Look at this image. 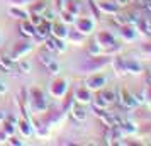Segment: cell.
<instances>
[{
  "mask_svg": "<svg viewBox=\"0 0 151 146\" xmlns=\"http://www.w3.org/2000/svg\"><path fill=\"white\" fill-rule=\"evenodd\" d=\"M109 61H110V60H109V58H105V56H104V58L92 56V58H88V60L82 65V68L87 70V71H93V70H99V68H102V66H105Z\"/></svg>",
  "mask_w": 151,
  "mask_h": 146,
  "instance_id": "3957f363",
  "label": "cell"
},
{
  "mask_svg": "<svg viewBox=\"0 0 151 146\" xmlns=\"http://www.w3.org/2000/svg\"><path fill=\"white\" fill-rule=\"evenodd\" d=\"M31 107L34 112H46L48 109V100L39 88H31Z\"/></svg>",
  "mask_w": 151,
  "mask_h": 146,
  "instance_id": "6da1fadb",
  "label": "cell"
},
{
  "mask_svg": "<svg viewBox=\"0 0 151 146\" xmlns=\"http://www.w3.org/2000/svg\"><path fill=\"white\" fill-rule=\"evenodd\" d=\"M70 111H71V116L75 121H85L87 119V109L83 107V104H73L70 107Z\"/></svg>",
  "mask_w": 151,
  "mask_h": 146,
  "instance_id": "9a60e30c",
  "label": "cell"
},
{
  "mask_svg": "<svg viewBox=\"0 0 151 146\" xmlns=\"http://www.w3.org/2000/svg\"><path fill=\"white\" fill-rule=\"evenodd\" d=\"M41 15H42V21L44 22H49V24H51V22L56 21V12H53L51 9H46Z\"/></svg>",
  "mask_w": 151,
  "mask_h": 146,
  "instance_id": "d4e9b609",
  "label": "cell"
},
{
  "mask_svg": "<svg viewBox=\"0 0 151 146\" xmlns=\"http://www.w3.org/2000/svg\"><path fill=\"white\" fill-rule=\"evenodd\" d=\"M29 21L32 22L34 26H39V24L42 22V15L41 14H31L29 15Z\"/></svg>",
  "mask_w": 151,
  "mask_h": 146,
  "instance_id": "f546056e",
  "label": "cell"
},
{
  "mask_svg": "<svg viewBox=\"0 0 151 146\" xmlns=\"http://www.w3.org/2000/svg\"><path fill=\"white\" fill-rule=\"evenodd\" d=\"M46 9H48L46 2H36V4H32L29 7V14H42Z\"/></svg>",
  "mask_w": 151,
  "mask_h": 146,
  "instance_id": "ffe728a7",
  "label": "cell"
},
{
  "mask_svg": "<svg viewBox=\"0 0 151 146\" xmlns=\"http://www.w3.org/2000/svg\"><path fill=\"white\" fill-rule=\"evenodd\" d=\"M119 127H121V131L124 134H134V132H137V126L134 122H131V121H121Z\"/></svg>",
  "mask_w": 151,
  "mask_h": 146,
  "instance_id": "ac0fdd59",
  "label": "cell"
},
{
  "mask_svg": "<svg viewBox=\"0 0 151 146\" xmlns=\"http://www.w3.org/2000/svg\"><path fill=\"white\" fill-rule=\"evenodd\" d=\"M51 36L58 39H66L68 37V27L65 22H51Z\"/></svg>",
  "mask_w": 151,
  "mask_h": 146,
  "instance_id": "52a82bcc",
  "label": "cell"
},
{
  "mask_svg": "<svg viewBox=\"0 0 151 146\" xmlns=\"http://www.w3.org/2000/svg\"><path fill=\"white\" fill-rule=\"evenodd\" d=\"M9 143H10V145H15V146H21L22 145V141H19L17 138H14V134H12V136H9Z\"/></svg>",
  "mask_w": 151,
  "mask_h": 146,
  "instance_id": "4dcf8cb0",
  "label": "cell"
},
{
  "mask_svg": "<svg viewBox=\"0 0 151 146\" xmlns=\"http://www.w3.org/2000/svg\"><path fill=\"white\" fill-rule=\"evenodd\" d=\"M68 41L73 44H83L85 34H82L80 31H68Z\"/></svg>",
  "mask_w": 151,
  "mask_h": 146,
  "instance_id": "d6986e66",
  "label": "cell"
},
{
  "mask_svg": "<svg viewBox=\"0 0 151 146\" xmlns=\"http://www.w3.org/2000/svg\"><path fill=\"white\" fill-rule=\"evenodd\" d=\"M55 46H56V53H65L66 51V42H65V39L55 37Z\"/></svg>",
  "mask_w": 151,
  "mask_h": 146,
  "instance_id": "83f0119b",
  "label": "cell"
},
{
  "mask_svg": "<svg viewBox=\"0 0 151 146\" xmlns=\"http://www.w3.org/2000/svg\"><path fill=\"white\" fill-rule=\"evenodd\" d=\"M31 49H32V44H29V42H21V44H17L14 49V53H12V60L17 61V60H21L24 56L31 53Z\"/></svg>",
  "mask_w": 151,
  "mask_h": 146,
  "instance_id": "9c48e42d",
  "label": "cell"
},
{
  "mask_svg": "<svg viewBox=\"0 0 151 146\" xmlns=\"http://www.w3.org/2000/svg\"><path fill=\"white\" fill-rule=\"evenodd\" d=\"M14 60H12V55H7V53H2L0 55V70L4 73H12L14 70Z\"/></svg>",
  "mask_w": 151,
  "mask_h": 146,
  "instance_id": "30bf717a",
  "label": "cell"
},
{
  "mask_svg": "<svg viewBox=\"0 0 151 146\" xmlns=\"http://www.w3.org/2000/svg\"><path fill=\"white\" fill-rule=\"evenodd\" d=\"M5 119H7V112H5V111H0V121L4 122Z\"/></svg>",
  "mask_w": 151,
  "mask_h": 146,
  "instance_id": "d6a6232c",
  "label": "cell"
},
{
  "mask_svg": "<svg viewBox=\"0 0 151 146\" xmlns=\"http://www.w3.org/2000/svg\"><path fill=\"white\" fill-rule=\"evenodd\" d=\"M5 92H7V85H5V82L0 80V95H4Z\"/></svg>",
  "mask_w": 151,
  "mask_h": 146,
  "instance_id": "1f68e13d",
  "label": "cell"
},
{
  "mask_svg": "<svg viewBox=\"0 0 151 146\" xmlns=\"http://www.w3.org/2000/svg\"><path fill=\"white\" fill-rule=\"evenodd\" d=\"M0 44H2V34H0Z\"/></svg>",
  "mask_w": 151,
  "mask_h": 146,
  "instance_id": "e575fe53",
  "label": "cell"
},
{
  "mask_svg": "<svg viewBox=\"0 0 151 146\" xmlns=\"http://www.w3.org/2000/svg\"><path fill=\"white\" fill-rule=\"evenodd\" d=\"M102 49H104V48L99 44V42L93 41V42H90V46H88V55H90V56H100Z\"/></svg>",
  "mask_w": 151,
  "mask_h": 146,
  "instance_id": "cb8c5ba5",
  "label": "cell"
},
{
  "mask_svg": "<svg viewBox=\"0 0 151 146\" xmlns=\"http://www.w3.org/2000/svg\"><path fill=\"white\" fill-rule=\"evenodd\" d=\"M46 70H48L49 75H58V73H60V63L53 60V61L49 63L48 66H46Z\"/></svg>",
  "mask_w": 151,
  "mask_h": 146,
  "instance_id": "4316f807",
  "label": "cell"
},
{
  "mask_svg": "<svg viewBox=\"0 0 151 146\" xmlns=\"http://www.w3.org/2000/svg\"><path fill=\"white\" fill-rule=\"evenodd\" d=\"M19 29H21V36L27 37V39H32L34 34H36V26L29 21V19L27 21H22L21 26H19Z\"/></svg>",
  "mask_w": 151,
  "mask_h": 146,
  "instance_id": "8fae6325",
  "label": "cell"
},
{
  "mask_svg": "<svg viewBox=\"0 0 151 146\" xmlns=\"http://www.w3.org/2000/svg\"><path fill=\"white\" fill-rule=\"evenodd\" d=\"M121 36H122L124 41L127 42H132L136 41V29L132 27V24H124V26H121Z\"/></svg>",
  "mask_w": 151,
  "mask_h": 146,
  "instance_id": "4fadbf2b",
  "label": "cell"
},
{
  "mask_svg": "<svg viewBox=\"0 0 151 146\" xmlns=\"http://www.w3.org/2000/svg\"><path fill=\"white\" fill-rule=\"evenodd\" d=\"M124 68H126V73H132V75H139V73H143V66H141V63L136 61V60H124Z\"/></svg>",
  "mask_w": 151,
  "mask_h": 146,
  "instance_id": "7c38bea8",
  "label": "cell"
},
{
  "mask_svg": "<svg viewBox=\"0 0 151 146\" xmlns=\"http://www.w3.org/2000/svg\"><path fill=\"white\" fill-rule=\"evenodd\" d=\"M75 99L78 104H90L92 102V90H88L87 87H80V88H76L75 92Z\"/></svg>",
  "mask_w": 151,
  "mask_h": 146,
  "instance_id": "ba28073f",
  "label": "cell"
},
{
  "mask_svg": "<svg viewBox=\"0 0 151 146\" xmlns=\"http://www.w3.org/2000/svg\"><path fill=\"white\" fill-rule=\"evenodd\" d=\"M117 102L122 105V107H126V109H132V107L137 105L134 97H132V93L127 92L126 88H121V90H119V93H117Z\"/></svg>",
  "mask_w": 151,
  "mask_h": 146,
  "instance_id": "277c9868",
  "label": "cell"
},
{
  "mask_svg": "<svg viewBox=\"0 0 151 146\" xmlns=\"http://www.w3.org/2000/svg\"><path fill=\"white\" fill-rule=\"evenodd\" d=\"M99 10L104 14H110L114 15L116 12H119V4L116 0L114 2H99Z\"/></svg>",
  "mask_w": 151,
  "mask_h": 146,
  "instance_id": "5bb4252c",
  "label": "cell"
},
{
  "mask_svg": "<svg viewBox=\"0 0 151 146\" xmlns=\"http://www.w3.org/2000/svg\"><path fill=\"white\" fill-rule=\"evenodd\" d=\"M19 129H21L22 136H31L32 131H34V126L31 124V121H29L27 117H24L21 122H19Z\"/></svg>",
  "mask_w": 151,
  "mask_h": 146,
  "instance_id": "2e32d148",
  "label": "cell"
},
{
  "mask_svg": "<svg viewBox=\"0 0 151 146\" xmlns=\"http://www.w3.org/2000/svg\"><path fill=\"white\" fill-rule=\"evenodd\" d=\"M37 60H39V63H41L42 66H48L49 63L53 61L55 58H53V55L51 53H48V51H44V53H39V56H37Z\"/></svg>",
  "mask_w": 151,
  "mask_h": 146,
  "instance_id": "603a6c76",
  "label": "cell"
},
{
  "mask_svg": "<svg viewBox=\"0 0 151 146\" xmlns=\"http://www.w3.org/2000/svg\"><path fill=\"white\" fill-rule=\"evenodd\" d=\"M75 17L76 15H73L68 10H61V22L65 24H75Z\"/></svg>",
  "mask_w": 151,
  "mask_h": 146,
  "instance_id": "484cf974",
  "label": "cell"
},
{
  "mask_svg": "<svg viewBox=\"0 0 151 146\" xmlns=\"http://www.w3.org/2000/svg\"><path fill=\"white\" fill-rule=\"evenodd\" d=\"M75 26H76V31H80L82 34H90L93 27H95V22L92 21L90 17H80V19H75Z\"/></svg>",
  "mask_w": 151,
  "mask_h": 146,
  "instance_id": "5b68a950",
  "label": "cell"
},
{
  "mask_svg": "<svg viewBox=\"0 0 151 146\" xmlns=\"http://www.w3.org/2000/svg\"><path fill=\"white\" fill-rule=\"evenodd\" d=\"M10 2H14V4H17V5H24L26 2H29V0H10Z\"/></svg>",
  "mask_w": 151,
  "mask_h": 146,
  "instance_id": "836d02e7",
  "label": "cell"
},
{
  "mask_svg": "<svg viewBox=\"0 0 151 146\" xmlns=\"http://www.w3.org/2000/svg\"><path fill=\"white\" fill-rule=\"evenodd\" d=\"M107 83V77L105 75H100V73H97V75H92L85 80V87L88 88V90H102L104 87Z\"/></svg>",
  "mask_w": 151,
  "mask_h": 146,
  "instance_id": "7a4b0ae2",
  "label": "cell"
},
{
  "mask_svg": "<svg viewBox=\"0 0 151 146\" xmlns=\"http://www.w3.org/2000/svg\"><path fill=\"white\" fill-rule=\"evenodd\" d=\"M9 14L15 17V19H21V21H27L29 19V12L24 10V9H19V7H10L9 9Z\"/></svg>",
  "mask_w": 151,
  "mask_h": 146,
  "instance_id": "e0dca14e",
  "label": "cell"
},
{
  "mask_svg": "<svg viewBox=\"0 0 151 146\" xmlns=\"http://www.w3.org/2000/svg\"><path fill=\"white\" fill-rule=\"evenodd\" d=\"M100 93H102V97L107 100V104L109 105L114 104V102H117V93L114 90H102Z\"/></svg>",
  "mask_w": 151,
  "mask_h": 146,
  "instance_id": "7402d4cb",
  "label": "cell"
},
{
  "mask_svg": "<svg viewBox=\"0 0 151 146\" xmlns=\"http://www.w3.org/2000/svg\"><path fill=\"white\" fill-rule=\"evenodd\" d=\"M68 90V82L66 80H63V78H58L55 80L51 87H49V92H51V95H55V97H63L65 93Z\"/></svg>",
  "mask_w": 151,
  "mask_h": 146,
  "instance_id": "8992f818",
  "label": "cell"
},
{
  "mask_svg": "<svg viewBox=\"0 0 151 146\" xmlns=\"http://www.w3.org/2000/svg\"><path fill=\"white\" fill-rule=\"evenodd\" d=\"M19 71L24 73V75H29V73L32 71V65H31V61H27V60H19Z\"/></svg>",
  "mask_w": 151,
  "mask_h": 146,
  "instance_id": "44dd1931",
  "label": "cell"
},
{
  "mask_svg": "<svg viewBox=\"0 0 151 146\" xmlns=\"http://www.w3.org/2000/svg\"><path fill=\"white\" fill-rule=\"evenodd\" d=\"M2 129L5 131V134H7V136H12V134H14V126H12V122H9V121H4Z\"/></svg>",
  "mask_w": 151,
  "mask_h": 146,
  "instance_id": "f1b7e54d",
  "label": "cell"
}]
</instances>
